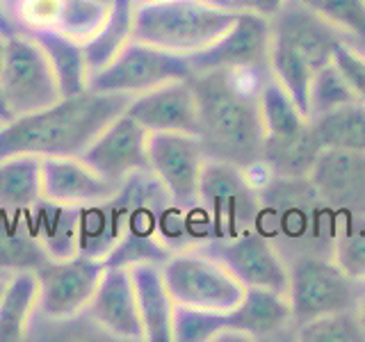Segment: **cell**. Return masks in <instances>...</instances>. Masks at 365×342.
Masks as SVG:
<instances>
[{
	"mask_svg": "<svg viewBox=\"0 0 365 342\" xmlns=\"http://www.w3.org/2000/svg\"><path fill=\"white\" fill-rule=\"evenodd\" d=\"M269 71L235 68V71L194 73L190 83L199 105V140L208 160H222L242 169L262 162L265 128L260 117V87L256 78Z\"/></svg>",
	"mask_w": 365,
	"mask_h": 342,
	"instance_id": "obj_1",
	"label": "cell"
},
{
	"mask_svg": "<svg viewBox=\"0 0 365 342\" xmlns=\"http://www.w3.org/2000/svg\"><path fill=\"white\" fill-rule=\"evenodd\" d=\"M133 96L89 89L21 114L0 128V160L9 155L80 157L106 125L128 110Z\"/></svg>",
	"mask_w": 365,
	"mask_h": 342,
	"instance_id": "obj_2",
	"label": "cell"
},
{
	"mask_svg": "<svg viewBox=\"0 0 365 342\" xmlns=\"http://www.w3.org/2000/svg\"><path fill=\"white\" fill-rule=\"evenodd\" d=\"M235 16L237 9L208 0H137L133 39L192 57L220 39Z\"/></svg>",
	"mask_w": 365,
	"mask_h": 342,
	"instance_id": "obj_3",
	"label": "cell"
},
{
	"mask_svg": "<svg viewBox=\"0 0 365 342\" xmlns=\"http://www.w3.org/2000/svg\"><path fill=\"white\" fill-rule=\"evenodd\" d=\"M260 117L265 128L262 162L267 165L269 176L308 178L324 146L313 121L272 76L260 87Z\"/></svg>",
	"mask_w": 365,
	"mask_h": 342,
	"instance_id": "obj_4",
	"label": "cell"
},
{
	"mask_svg": "<svg viewBox=\"0 0 365 342\" xmlns=\"http://www.w3.org/2000/svg\"><path fill=\"white\" fill-rule=\"evenodd\" d=\"M163 274L171 299L180 308L228 313L245 299L247 292L224 262L203 247L174 251L163 262Z\"/></svg>",
	"mask_w": 365,
	"mask_h": 342,
	"instance_id": "obj_5",
	"label": "cell"
},
{
	"mask_svg": "<svg viewBox=\"0 0 365 342\" xmlns=\"http://www.w3.org/2000/svg\"><path fill=\"white\" fill-rule=\"evenodd\" d=\"M199 205L210 222L212 239H231L256 228L262 197L260 187L242 167L205 160L199 182Z\"/></svg>",
	"mask_w": 365,
	"mask_h": 342,
	"instance_id": "obj_6",
	"label": "cell"
},
{
	"mask_svg": "<svg viewBox=\"0 0 365 342\" xmlns=\"http://www.w3.org/2000/svg\"><path fill=\"white\" fill-rule=\"evenodd\" d=\"M363 288L365 281L349 276L334 258H297L290 265L288 285L292 324L299 326L322 315L356 311Z\"/></svg>",
	"mask_w": 365,
	"mask_h": 342,
	"instance_id": "obj_7",
	"label": "cell"
},
{
	"mask_svg": "<svg viewBox=\"0 0 365 342\" xmlns=\"http://www.w3.org/2000/svg\"><path fill=\"white\" fill-rule=\"evenodd\" d=\"M0 85L14 117L30 114L60 100V87L41 43L28 32H9Z\"/></svg>",
	"mask_w": 365,
	"mask_h": 342,
	"instance_id": "obj_8",
	"label": "cell"
},
{
	"mask_svg": "<svg viewBox=\"0 0 365 342\" xmlns=\"http://www.w3.org/2000/svg\"><path fill=\"white\" fill-rule=\"evenodd\" d=\"M192 76L194 71L190 57L160 51L148 43L130 39L108 66L91 73L89 89L112 91V94H125L135 98L160 85L187 80Z\"/></svg>",
	"mask_w": 365,
	"mask_h": 342,
	"instance_id": "obj_9",
	"label": "cell"
},
{
	"mask_svg": "<svg viewBox=\"0 0 365 342\" xmlns=\"http://www.w3.org/2000/svg\"><path fill=\"white\" fill-rule=\"evenodd\" d=\"M106 271V262L87 256L46 260L37 267L39 315L51 322H68L85 315Z\"/></svg>",
	"mask_w": 365,
	"mask_h": 342,
	"instance_id": "obj_10",
	"label": "cell"
},
{
	"mask_svg": "<svg viewBox=\"0 0 365 342\" xmlns=\"http://www.w3.org/2000/svg\"><path fill=\"white\" fill-rule=\"evenodd\" d=\"M203 249L224 262L245 288H262L288 294L290 267L285 265L272 237L260 233L258 228H249L231 239H210L208 244H203Z\"/></svg>",
	"mask_w": 365,
	"mask_h": 342,
	"instance_id": "obj_11",
	"label": "cell"
},
{
	"mask_svg": "<svg viewBox=\"0 0 365 342\" xmlns=\"http://www.w3.org/2000/svg\"><path fill=\"white\" fill-rule=\"evenodd\" d=\"M205 160L208 155L199 135L151 133L148 137V169L163 182L171 203L182 210L199 203V182Z\"/></svg>",
	"mask_w": 365,
	"mask_h": 342,
	"instance_id": "obj_12",
	"label": "cell"
},
{
	"mask_svg": "<svg viewBox=\"0 0 365 342\" xmlns=\"http://www.w3.org/2000/svg\"><path fill=\"white\" fill-rule=\"evenodd\" d=\"M272 48V19L256 11H237L220 39L205 51L190 57L194 73L235 71V68H256L269 71Z\"/></svg>",
	"mask_w": 365,
	"mask_h": 342,
	"instance_id": "obj_13",
	"label": "cell"
},
{
	"mask_svg": "<svg viewBox=\"0 0 365 342\" xmlns=\"http://www.w3.org/2000/svg\"><path fill=\"white\" fill-rule=\"evenodd\" d=\"M148 137L151 133L128 112H123L106 125V130L80 157L103 178H108L114 185H123L130 176L151 171L148 169Z\"/></svg>",
	"mask_w": 365,
	"mask_h": 342,
	"instance_id": "obj_14",
	"label": "cell"
},
{
	"mask_svg": "<svg viewBox=\"0 0 365 342\" xmlns=\"http://www.w3.org/2000/svg\"><path fill=\"white\" fill-rule=\"evenodd\" d=\"M85 315L101 331L117 340L142 342L144 324L137 306V294L128 267H110L106 265L103 279L96 288Z\"/></svg>",
	"mask_w": 365,
	"mask_h": 342,
	"instance_id": "obj_15",
	"label": "cell"
},
{
	"mask_svg": "<svg viewBox=\"0 0 365 342\" xmlns=\"http://www.w3.org/2000/svg\"><path fill=\"white\" fill-rule=\"evenodd\" d=\"M308 180L334 212L365 210V151L322 148Z\"/></svg>",
	"mask_w": 365,
	"mask_h": 342,
	"instance_id": "obj_16",
	"label": "cell"
},
{
	"mask_svg": "<svg viewBox=\"0 0 365 342\" xmlns=\"http://www.w3.org/2000/svg\"><path fill=\"white\" fill-rule=\"evenodd\" d=\"M125 112L148 133H199V105L190 78L144 91L130 100Z\"/></svg>",
	"mask_w": 365,
	"mask_h": 342,
	"instance_id": "obj_17",
	"label": "cell"
},
{
	"mask_svg": "<svg viewBox=\"0 0 365 342\" xmlns=\"http://www.w3.org/2000/svg\"><path fill=\"white\" fill-rule=\"evenodd\" d=\"M272 34L299 51L313 68L329 64L336 46L347 41L345 34L313 11L304 0H288L272 16Z\"/></svg>",
	"mask_w": 365,
	"mask_h": 342,
	"instance_id": "obj_18",
	"label": "cell"
},
{
	"mask_svg": "<svg viewBox=\"0 0 365 342\" xmlns=\"http://www.w3.org/2000/svg\"><path fill=\"white\" fill-rule=\"evenodd\" d=\"M119 187L91 169L83 157L41 160V190L46 201L85 208L112 199Z\"/></svg>",
	"mask_w": 365,
	"mask_h": 342,
	"instance_id": "obj_19",
	"label": "cell"
},
{
	"mask_svg": "<svg viewBox=\"0 0 365 342\" xmlns=\"http://www.w3.org/2000/svg\"><path fill=\"white\" fill-rule=\"evenodd\" d=\"M292 324V308L288 294L262 290V288H247L245 299L240 301L233 311L226 313V331L220 336L237 340H260L274 338L283 333Z\"/></svg>",
	"mask_w": 365,
	"mask_h": 342,
	"instance_id": "obj_20",
	"label": "cell"
},
{
	"mask_svg": "<svg viewBox=\"0 0 365 342\" xmlns=\"http://www.w3.org/2000/svg\"><path fill=\"white\" fill-rule=\"evenodd\" d=\"M137 306H140L144 340L148 342H174V311L176 304L167 290L163 262H137L128 267Z\"/></svg>",
	"mask_w": 365,
	"mask_h": 342,
	"instance_id": "obj_21",
	"label": "cell"
},
{
	"mask_svg": "<svg viewBox=\"0 0 365 342\" xmlns=\"http://www.w3.org/2000/svg\"><path fill=\"white\" fill-rule=\"evenodd\" d=\"M23 222L48 260L78 256V208L41 199L23 214Z\"/></svg>",
	"mask_w": 365,
	"mask_h": 342,
	"instance_id": "obj_22",
	"label": "cell"
},
{
	"mask_svg": "<svg viewBox=\"0 0 365 342\" xmlns=\"http://www.w3.org/2000/svg\"><path fill=\"white\" fill-rule=\"evenodd\" d=\"M125 217L128 212L117 194L108 201L78 208V254L106 262L125 233Z\"/></svg>",
	"mask_w": 365,
	"mask_h": 342,
	"instance_id": "obj_23",
	"label": "cell"
},
{
	"mask_svg": "<svg viewBox=\"0 0 365 342\" xmlns=\"http://www.w3.org/2000/svg\"><path fill=\"white\" fill-rule=\"evenodd\" d=\"M39 315L37 269H14L0 299V342H21Z\"/></svg>",
	"mask_w": 365,
	"mask_h": 342,
	"instance_id": "obj_24",
	"label": "cell"
},
{
	"mask_svg": "<svg viewBox=\"0 0 365 342\" xmlns=\"http://www.w3.org/2000/svg\"><path fill=\"white\" fill-rule=\"evenodd\" d=\"M43 199L41 160L9 155L0 160V214L23 217Z\"/></svg>",
	"mask_w": 365,
	"mask_h": 342,
	"instance_id": "obj_25",
	"label": "cell"
},
{
	"mask_svg": "<svg viewBox=\"0 0 365 342\" xmlns=\"http://www.w3.org/2000/svg\"><path fill=\"white\" fill-rule=\"evenodd\" d=\"M32 37L41 43L43 53L48 55V62L53 66L62 96H76L83 94V91H89L91 68L87 62L85 43L64 37L60 32H37Z\"/></svg>",
	"mask_w": 365,
	"mask_h": 342,
	"instance_id": "obj_26",
	"label": "cell"
},
{
	"mask_svg": "<svg viewBox=\"0 0 365 342\" xmlns=\"http://www.w3.org/2000/svg\"><path fill=\"white\" fill-rule=\"evenodd\" d=\"M135 7L137 0H110V11L101 30L85 43L91 73L108 66L123 51V46L133 39Z\"/></svg>",
	"mask_w": 365,
	"mask_h": 342,
	"instance_id": "obj_27",
	"label": "cell"
},
{
	"mask_svg": "<svg viewBox=\"0 0 365 342\" xmlns=\"http://www.w3.org/2000/svg\"><path fill=\"white\" fill-rule=\"evenodd\" d=\"M269 73L277 83L288 91L290 98L297 103L308 119H311V103H308V91H311V80L315 68L308 64L306 57L294 51L290 43L272 34L269 48Z\"/></svg>",
	"mask_w": 365,
	"mask_h": 342,
	"instance_id": "obj_28",
	"label": "cell"
},
{
	"mask_svg": "<svg viewBox=\"0 0 365 342\" xmlns=\"http://www.w3.org/2000/svg\"><path fill=\"white\" fill-rule=\"evenodd\" d=\"M331 251L349 276L365 281V210L336 212Z\"/></svg>",
	"mask_w": 365,
	"mask_h": 342,
	"instance_id": "obj_29",
	"label": "cell"
},
{
	"mask_svg": "<svg viewBox=\"0 0 365 342\" xmlns=\"http://www.w3.org/2000/svg\"><path fill=\"white\" fill-rule=\"evenodd\" d=\"M311 121L324 148L365 151V103H347Z\"/></svg>",
	"mask_w": 365,
	"mask_h": 342,
	"instance_id": "obj_30",
	"label": "cell"
},
{
	"mask_svg": "<svg viewBox=\"0 0 365 342\" xmlns=\"http://www.w3.org/2000/svg\"><path fill=\"white\" fill-rule=\"evenodd\" d=\"M356 96L351 94L347 80L342 78L338 66L329 62L315 68L311 80V91H308V103H311V119L322 117L327 112H334L347 103H354Z\"/></svg>",
	"mask_w": 365,
	"mask_h": 342,
	"instance_id": "obj_31",
	"label": "cell"
},
{
	"mask_svg": "<svg viewBox=\"0 0 365 342\" xmlns=\"http://www.w3.org/2000/svg\"><path fill=\"white\" fill-rule=\"evenodd\" d=\"M297 338L304 342H356L365 340V326L356 311L322 315L297 326Z\"/></svg>",
	"mask_w": 365,
	"mask_h": 342,
	"instance_id": "obj_32",
	"label": "cell"
},
{
	"mask_svg": "<svg viewBox=\"0 0 365 342\" xmlns=\"http://www.w3.org/2000/svg\"><path fill=\"white\" fill-rule=\"evenodd\" d=\"M110 11V0H66L60 34L87 43L101 30Z\"/></svg>",
	"mask_w": 365,
	"mask_h": 342,
	"instance_id": "obj_33",
	"label": "cell"
},
{
	"mask_svg": "<svg viewBox=\"0 0 365 342\" xmlns=\"http://www.w3.org/2000/svg\"><path fill=\"white\" fill-rule=\"evenodd\" d=\"M226 331V313L180 308L174 311V342H212Z\"/></svg>",
	"mask_w": 365,
	"mask_h": 342,
	"instance_id": "obj_34",
	"label": "cell"
},
{
	"mask_svg": "<svg viewBox=\"0 0 365 342\" xmlns=\"http://www.w3.org/2000/svg\"><path fill=\"white\" fill-rule=\"evenodd\" d=\"M64 7L66 0H14L11 14L23 32H57L64 16Z\"/></svg>",
	"mask_w": 365,
	"mask_h": 342,
	"instance_id": "obj_35",
	"label": "cell"
},
{
	"mask_svg": "<svg viewBox=\"0 0 365 342\" xmlns=\"http://www.w3.org/2000/svg\"><path fill=\"white\" fill-rule=\"evenodd\" d=\"M324 21L349 34L356 41L365 39V0H304Z\"/></svg>",
	"mask_w": 365,
	"mask_h": 342,
	"instance_id": "obj_36",
	"label": "cell"
},
{
	"mask_svg": "<svg viewBox=\"0 0 365 342\" xmlns=\"http://www.w3.org/2000/svg\"><path fill=\"white\" fill-rule=\"evenodd\" d=\"M331 62L338 66L342 78L347 80L351 94L359 103H365V51H361L356 43L340 41L334 51Z\"/></svg>",
	"mask_w": 365,
	"mask_h": 342,
	"instance_id": "obj_37",
	"label": "cell"
},
{
	"mask_svg": "<svg viewBox=\"0 0 365 342\" xmlns=\"http://www.w3.org/2000/svg\"><path fill=\"white\" fill-rule=\"evenodd\" d=\"M288 0H231V7L237 11H256L262 16H274Z\"/></svg>",
	"mask_w": 365,
	"mask_h": 342,
	"instance_id": "obj_38",
	"label": "cell"
},
{
	"mask_svg": "<svg viewBox=\"0 0 365 342\" xmlns=\"http://www.w3.org/2000/svg\"><path fill=\"white\" fill-rule=\"evenodd\" d=\"M14 119V112H11L9 108V103H7V96H5V91H3V85H0V121H11Z\"/></svg>",
	"mask_w": 365,
	"mask_h": 342,
	"instance_id": "obj_39",
	"label": "cell"
},
{
	"mask_svg": "<svg viewBox=\"0 0 365 342\" xmlns=\"http://www.w3.org/2000/svg\"><path fill=\"white\" fill-rule=\"evenodd\" d=\"M7 34H9V32H3V30H0V68H3V60H5V48H7Z\"/></svg>",
	"mask_w": 365,
	"mask_h": 342,
	"instance_id": "obj_40",
	"label": "cell"
},
{
	"mask_svg": "<svg viewBox=\"0 0 365 342\" xmlns=\"http://www.w3.org/2000/svg\"><path fill=\"white\" fill-rule=\"evenodd\" d=\"M356 313H359V319H361V324L365 326V288H363V294H361V301H359V308H356Z\"/></svg>",
	"mask_w": 365,
	"mask_h": 342,
	"instance_id": "obj_41",
	"label": "cell"
},
{
	"mask_svg": "<svg viewBox=\"0 0 365 342\" xmlns=\"http://www.w3.org/2000/svg\"><path fill=\"white\" fill-rule=\"evenodd\" d=\"M7 279H9V274L0 271V299H3V292H5V288H7Z\"/></svg>",
	"mask_w": 365,
	"mask_h": 342,
	"instance_id": "obj_42",
	"label": "cell"
},
{
	"mask_svg": "<svg viewBox=\"0 0 365 342\" xmlns=\"http://www.w3.org/2000/svg\"><path fill=\"white\" fill-rule=\"evenodd\" d=\"M212 5H220V7H231V0H208ZM233 9V7H231Z\"/></svg>",
	"mask_w": 365,
	"mask_h": 342,
	"instance_id": "obj_43",
	"label": "cell"
},
{
	"mask_svg": "<svg viewBox=\"0 0 365 342\" xmlns=\"http://www.w3.org/2000/svg\"><path fill=\"white\" fill-rule=\"evenodd\" d=\"M356 46H359V48H361V51H365V39H363V41H359Z\"/></svg>",
	"mask_w": 365,
	"mask_h": 342,
	"instance_id": "obj_44",
	"label": "cell"
},
{
	"mask_svg": "<svg viewBox=\"0 0 365 342\" xmlns=\"http://www.w3.org/2000/svg\"><path fill=\"white\" fill-rule=\"evenodd\" d=\"M3 123H5V121H0V128H3Z\"/></svg>",
	"mask_w": 365,
	"mask_h": 342,
	"instance_id": "obj_45",
	"label": "cell"
}]
</instances>
